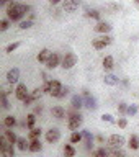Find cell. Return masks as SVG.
<instances>
[{
    "mask_svg": "<svg viewBox=\"0 0 139 157\" xmlns=\"http://www.w3.org/2000/svg\"><path fill=\"white\" fill-rule=\"evenodd\" d=\"M29 12H31V7H29V5H23V3H18V2H10L8 7H7V17H8V20H12V21H20V20Z\"/></svg>",
    "mask_w": 139,
    "mask_h": 157,
    "instance_id": "1",
    "label": "cell"
},
{
    "mask_svg": "<svg viewBox=\"0 0 139 157\" xmlns=\"http://www.w3.org/2000/svg\"><path fill=\"white\" fill-rule=\"evenodd\" d=\"M75 110V108H74ZM69 111V121H67V128L71 131H77L82 126V115L79 111Z\"/></svg>",
    "mask_w": 139,
    "mask_h": 157,
    "instance_id": "2",
    "label": "cell"
},
{
    "mask_svg": "<svg viewBox=\"0 0 139 157\" xmlns=\"http://www.w3.org/2000/svg\"><path fill=\"white\" fill-rule=\"evenodd\" d=\"M0 151H2L3 157H15V151H13V144L10 142L3 134L0 136Z\"/></svg>",
    "mask_w": 139,
    "mask_h": 157,
    "instance_id": "3",
    "label": "cell"
},
{
    "mask_svg": "<svg viewBox=\"0 0 139 157\" xmlns=\"http://www.w3.org/2000/svg\"><path fill=\"white\" fill-rule=\"evenodd\" d=\"M113 43V38L108 36V34H103V36H98L95 39H92V46L97 49V51H100V49H105L106 46H110Z\"/></svg>",
    "mask_w": 139,
    "mask_h": 157,
    "instance_id": "4",
    "label": "cell"
},
{
    "mask_svg": "<svg viewBox=\"0 0 139 157\" xmlns=\"http://www.w3.org/2000/svg\"><path fill=\"white\" fill-rule=\"evenodd\" d=\"M77 64V56L74 52H66L61 61V67L66 69V71H69V69H72L74 66Z\"/></svg>",
    "mask_w": 139,
    "mask_h": 157,
    "instance_id": "5",
    "label": "cell"
},
{
    "mask_svg": "<svg viewBox=\"0 0 139 157\" xmlns=\"http://www.w3.org/2000/svg\"><path fill=\"white\" fill-rule=\"evenodd\" d=\"M125 142H126V139H125V136H121V134H111L108 137V146L113 147V149H120Z\"/></svg>",
    "mask_w": 139,
    "mask_h": 157,
    "instance_id": "6",
    "label": "cell"
},
{
    "mask_svg": "<svg viewBox=\"0 0 139 157\" xmlns=\"http://www.w3.org/2000/svg\"><path fill=\"white\" fill-rule=\"evenodd\" d=\"M80 3H82V0H64L62 2V10L66 13H72L80 7Z\"/></svg>",
    "mask_w": 139,
    "mask_h": 157,
    "instance_id": "7",
    "label": "cell"
},
{
    "mask_svg": "<svg viewBox=\"0 0 139 157\" xmlns=\"http://www.w3.org/2000/svg\"><path fill=\"white\" fill-rule=\"evenodd\" d=\"M15 97H17L20 101H25L29 97V92H28V88L25 83H18L17 85V88H15Z\"/></svg>",
    "mask_w": 139,
    "mask_h": 157,
    "instance_id": "8",
    "label": "cell"
},
{
    "mask_svg": "<svg viewBox=\"0 0 139 157\" xmlns=\"http://www.w3.org/2000/svg\"><path fill=\"white\" fill-rule=\"evenodd\" d=\"M83 101H85V106H87L90 111H93V110H97V108H98L97 98H95V97H92L87 90H83Z\"/></svg>",
    "mask_w": 139,
    "mask_h": 157,
    "instance_id": "9",
    "label": "cell"
},
{
    "mask_svg": "<svg viewBox=\"0 0 139 157\" xmlns=\"http://www.w3.org/2000/svg\"><path fill=\"white\" fill-rule=\"evenodd\" d=\"M61 139V131L57 129V128H51V129L46 131V141L49 144H54V142H57Z\"/></svg>",
    "mask_w": 139,
    "mask_h": 157,
    "instance_id": "10",
    "label": "cell"
},
{
    "mask_svg": "<svg viewBox=\"0 0 139 157\" xmlns=\"http://www.w3.org/2000/svg\"><path fill=\"white\" fill-rule=\"evenodd\" d=\"M62 90V85H61V82L59 80H49V95H52V97H59V93H61Z\"/></svg>",
    "mask_w": 139,
    "mask_h": 157,
    "instance_id": "11",
    "label": "cell"
},
{
    "mask_svg": "<svg viewBox=\"0 0 139 157\" xmlns=\"http://www.w3.org/2000/svg\"><path fill=\"white\" fill-rule=\"evenodd\" d=\"M20 80V69L18 67H13V69H10V71L7 72V82L8 83H18Z\"/></svg>",
    "mask_w": 139,
    "mask_h": 157,
    "instance_id": "12",
    "label": "cell"
},
{
    "mask_svg": "<svg viewBox=\"0 0 139 157\" xmlns=\"http://www.w3.org/2000/svg\"><path fill=\"white\" fill-rule=\"evenodd\" d=\"M93 31L95 33H102V34H106L111 31V25L106 23V21H98L95 26H93Z\"/></svg>",
    "mask_w": 139,
    "mask_h": 157,
    "instance_id": "13",
    "label": "cell"
},
{
    "mask_svg": "<svg viewBox=\"0 0 139 157\" xmlns=\"http://www.w3.org/2000/svg\"><path fill=\"white\" fill-rule=\"evenodd\" d=\"M61 61H62L61 56H59L57 52H52L51 57H49V61L46 62V67L48 69H56L57 66H61Z\"/></svg>",
    "mask_w": 139,
    "mask_h": 157,
    "instance_id": "14",
    "label": "cell"
},
{
    "mask_svg": "<svg viewBox=\"0 0 139 157\" xmlns=\"http://www.w3.org/2000/svg\"><path fill=\"white\" fill-rule=\"evenodd\" d=\"M82 132H83V141H85L87 151H92L93 149V141H95V136H93L90 131H82Z\"/></svg>",
    "mask_w": 139,
    "mask_h": 157,
    "instance_id": "15",
    "label": "cell"
},
{
    "mask_svg": "<svg viewBox=\"0 0 139 157\" xmlns=\"http://www.w3.org/2000/svg\"><path fill=\"white\" fill-rule=\"evenodd\" d=\"M51 51H49L48 48H44V49H41L39 51V54L36 56V59H38V62H41V64H46L48 61H49V57H51Z\"/></svg>",
    "mask_w": 139,
    "mask_h": 157,
    "instance_id": "16",
    "label": "cell"
},
{
    "mask_svg": "<svg viewBox=\"0 0 139 157\" xmlns=\"http://www.w3.org/2000/svg\"><path fill=\"white\" fill-rule=\"evenodd\" d=\"M71 105H72V108H75V110H80L82 106H85V101H83V98L80 95H74L72 100H71Z\"/></svg>",
    "mask_w": 139,
    "mask_h": 157,
    "instance_id": "17",
    "label": "cell"
},
{
    "mask_svg": "<svg viewBox=\"0 0 139 157\" xmlns=\"http://www.w3.org/2000/svg\"><path fill=\"white\" fill-rule=\"evenodd\" d=\"M103 82H105L106 85H110V87H116L118 83H120V78H118L116 75H113V74H106L105 78H103Z\"/></svg>",
    "mask_w": 139,
    "mask_h": 157,
    "instance_id": "18",
    "label": "cell"
},
{
    "mask_svg": "<svg viewBox=\"0 0 139 157\" xmlns=\"http://www.w3.org/2000/svg\"><path fill=\"white\" fill-rule=\"evenodd\" d=\"M128 146H129L133 151H137L139 149V136L137 134H131L129 139H128Z\"/></svg>",
    "mask_w": 139,
    "mask_h": 157,
    "instance_id": "19",
    "label": "cell"
},
{
    "mask_svg": "<svg viewBox=\"0 0 139 157\" xmlns=\"http://www.w3.org/2000/svg\"><path fill=\"white\" fill-rule=\"evenodd\" d=\"M51 113H52V116L54 118H57V120H62V118L64 116H66V110H64V108L62 106H54L52 108V110H51Z\"/></svg>",
    "mask_w": 139,
    "mask_h": 157,
    "instance_id": "20",
    "label": "cell"
},
{
    "mask_svg": "<svg viewBox=\"0 0 139 157\" xmlns=\"http://www.w3.org/2000/svg\"><path fill=\"white\" fill-rule=\"evenodd\" d=\"M41 149H43V144H41V141H39V139H31V141H29V149L28 151L39 152Z\"/></svg>",
    "mask_w": 139,
    "mask_h": 157,
    "instance_id": "21",
    "label": "cell"
},
{
    "mask_svg": "<svg viewBox=\"0 0 139 157\" xmlns=\"http://www.w3.org/2000/svg\"><path fill=\"white\" fill-rule=\"evenodd\" d=\"M102 64H103V67H105L106 71H111V69L115 67V59H113V56H105Z\"/></svg>",
    "mask_w": 139,
    "mask_h": 157,
    "instance_id": "22",
    "label": "cell"
},
{
    "mask_svg": "<svg viewBox=\"0 0 139 157\" xmlns=\"http://www.w3.org/2000/svg\"><path fill=\"white\" fill-rule=\"evenodd\" d=\"M17 147H18L20 151H26V149H29V141L26 139V137H18Z\"/></svg>",
    "mask_w": 139,
    "mask_h": 157,
    "instance_id": "23",
    "label": "cell"
},
{
    "mask_svg": "<svg viewBox=\"0 0 139 157\" xmlns=\"http://www.w3.org/2000/svg\"><path fill=\"white\" fill-rule=\"evenodd\" d=\"M3 136L7 137V139L12 142V144H17V141H18V137H17V134H15L13 131H10V128H7V129L3 131Z\"/></svg>",
    "mask_w": 139,
    "mask_h": 157,
    "instance_id": "24",
    "label": "cell"
},
{
    "mask_svg": "<svg viewBox=\"0 0 139 157\" xmlns=\"http://www.w3.org/2000/svg\"><path fill=\"white\" fill-rule=\"evenodd\" d=\"M85 13H87V17L88 18H93V20H97V21H100V12L95 8H85Z\"/></svg>",
    "mask_w": 139,
    "mask_h": 157,
    "instance_id": "25",
    "label": "cell"
},
{
    "mask_svg": "<svg viewBox=\"0 0 139 157\" xmlns=\"http://www.w3.org/2000/svg\"><path fill=\"white\" fill-rule=\"evenodd\" d=\"M82 139H83V132L72 131V134H71V142H72V144H79Z\"/></svg>",
    "mask_w": 139,
    "mask_h": 157,
    "instance_id": "26",
    "label": "cell"
},
{
    "mask_svg": "<svg viewBox=\"0 0 139 157\" xmlns=\"http://www.w3.org/2000/svg\"><path fill=\"white\" fill-rule=\"evenodd\" d=\"M34 123H36V115H34V113H29V115L26 116V123H25V124H26L28 129H33Z\"/></svg>",
    "mask_w": 139,
    "mask_h": 157,
    "instance_id": "27",
    "label": "cell"
},
{
    "mask_svg": "<svg viewBox=\"0 0 139 157\" xmlns=\"http://www.w3.org/2000/svg\"><path fill=\"white\" fill-rule=\"evenodd\" d=\"M15 124H17V120H15V116L8 115V116L3 118V126H5V128H13Z\"/></svg>",
    "mask_w": 139,
    "mask_h": 157,
    "instance_id": "28",
    "label": "cell"
},
{
    "mask_svg": "<svg viewBox=\"0 0 139 157\" xmlns=\"http://www.w3.org/2000/svg\"><path fill=\"white\" fill-rule=\"evenodd\" d=\"M108 154H110V152H108L105 147H98V149H95L92 152L93 157H108Z\"/></svg>",
    "mask_w": 139,
    "mask_h": 157,
    "instance_id": "29",
    "label": "cell"
},
{
    "mask_svg": "<svg viewBox=\"0 0 139 157\" xmlns=\"http://www.w3.org/2000/svg\"><path fill=\"white\" fill-rule=\"evenodd\" d=\"M64 155H66V157H74V155H75V149H74L72 144H66V146H64Z\"/></svg>",
    "mask_w": 139,
    "mask_h": 157,
    "instance_id": "30",
    "label": "cell"
},
{
    "mask_svg": "<svg viewBox=\"0 0 139 157\" xmlns=\"http://www.w3.org/2000/svg\"><path fill=\"white\" fill-rule=\"evenodd\" d=\"M39 136H41V128H33V129H29V134H28L29 139H38Z\"/></svg>",
    "mask_w": 139,
    "mask_h": 157,
    "instance_id": "31",
    "label": "cell"
},
{
    "mask_svg": "<svg viewBox=\"0 0 139 157\" xmlns=\"http://www.w3.org/2000/svg\"><path fill=\"white\" fill-rule=\"evenodd\" d=\"M20 48V43L17 41V43H10L8 46H5V52H13V51H17V49Z\"/></svg>",
    "mask_w": 139,
    "mask_h": 157,
    "instance_id": "32",
    "label": "cell"
},
{
    "mask_svg": "<svg viewBox=\"0 0 139 157\" xmlns=\"http://www.w3.org/2000/svg\"><path fill=\"white\" fill-rule=\"evenodd\" d=\"M2 108L3 110H8L10 108V103H8V98H7V90L2 92Z\"/></svg>",
    "mask_w": 139,
    "mask_h": 157,
    "instance_id": "33",
    "label": "cell"
},
{
    "mask_svg": "<svg viewBox=\"0 0 139 157\" xmlns=\"http://www.w3.org/2000/svg\"><path fill=\"white\" fill-rule=\"evenodd\" d=\"M33 26V20H23V21H20V29H28Z\"/></svg>",
    "mask_w": 139,
    "mask_h": 157,
    "instance_id": "34",
    "label": "cell"
},
{
    "mask_svg": "<svg viewBox=\"0 0 139 157\" xmlns=\"http://www.w3.org/2000/svg\"><path fill=\"white\" fill-rule=\"evenodd\" d=\"M108 157H126L125 152H123L121 149H113L110 154H108Z\"/></svg>",
    "mask_w": 139,
    "mask_h": 157,
    "instance_id": "35",
    "label": "cell"
},
{
    "mask_svg": "<svg viewBox=\"0 0 139 157\" xmlns=\"http://www.w3.org/2000/svg\"><path fill=\"white\" fill-rule=\"evenodd\" d=\"M43 93H44V92H43V87H38V88H34V90L31 92V97L34 98V100H38V98L41 97Z\"/></svg>",
    "mask_w": 139,
    "mask_h": 157,
    "instance_id": "36",
    "label": "cell"
},
{
    "mask_svg": "<svg viewBox=\"0 0 139 157\" xmlns=\"http://www.w3.org/2000/svg\"><path fill=\"white\" fill-rule=\"evenodd\" d=\"M8 28H10V20L8 18H3L2 21H0V29H2V31H7Z\"/></svg>",
    "mask_w": 139,
    "mask_h": 157,
    "instance_id": "37",
    "label": "cell"
},
{
    "mask_svg": "<svg viewBox=\"0 0 139 157\" xmlns=\"http://www.w3.org/2000/svg\"><path fill=\"white\" fill-rule=\"evenodd\" d=\"M139 108L136 105H128V111H126V115H129V116H134L136 113H137Z\"/></svg>",
    "mask_w": 139,
    "mask_h": 157,
    "instance_id": "38",
    "label": "cell"
},
{
    "mask_svg": "<svg viewBox=\"0 0 139 157\" xmlns=\"http://www.w3.org/2000/svg\"><path fill=\"white\" fill-rule=\"evenodd\" d=\"M102 121H106V123H115V120H113L111 115H108V113H103L102 115Z\"/></svg>",
    "mask_w": 139,
    "mask_h": 157,
    "instance_id": "39",
    "label": "cell"
},
{
    "mask_svg": "<svg viewBox=\"0 0 139 157\" xmlns=\"http://www.w3.org/2000/svg\"><path fill=\"white\" fill-rule=\"evenodd\" d=\"M69 92H71V90H69V87H62V90H61V93H59L57 98H66L69 95Z\"/></svg>",
    "mask_w": 139,
    "mask_h": 157,
    "instance_id": "40",
    "label": "cell"
},
{
    "mask_svg": "<svg viewBox=\"0 0 139 157\" xmlns=\"http://www.w3.org/2000/svg\"><path fill=\"white\" fill-rule=\"evenodd\" d=\"M118 110H120L121 115H126V111H128V105H126V103H120V105H118Z\"/></svg>",
    "mask_w": 139,
    "mask_h": 157,
    "instance_id": "41",
    "label": "cell"
},
{
    "mask_svg": "<svg viewBox=\"0 0 139 157\" xmlns=\"http://www.w3.org/2000/svg\"><path fill=\"white\" fill-rule=\"evenodd\" d=\"M116 123H118V126H120V128H126L128 126V120H126V118H120Z\"/></svg>",
    "mask_w": 139,
    "mask_h": 157,
    "instance_id": "42",
    "label": "cell"
},
{
    "mask_svg": "<svg viewBox=\"0 0 139 157\" xmlns=\"http://www.w3.org/2000/svg\"><path fill=\"white\" fill-rule=\"evenodd\" d=\"M33 101H34V98L31 97V93H29V97H28V98H26V100H25L23 103H25V106H29V105H31Z\"/></svg>",
    "mask_w": 139,
    "mask_h": 157,
    "instance_id": "43",
    "label": "cell"
},
{
    "mask_svg": "<svg viewBox=\"0 0 139 157\" xmlns=\"http://www.w3.org/2000/svg\"><path fill=\"white\" fill-rule=\"evenodd\" d=\"M41 113H43V106L36 105V106H34V115H41Z\"/></svg>",
    "mask_w": 139,
    "mask_h": 157,
    "instance_id": "44",
    "label": "cell"
},
{
    "mask_svg": "<svg viewBox=\"0 0 139 157\" xmlns=\"http://www.w3.org/2000/svg\"><path fill=\"white\" fill-rule=\"evenodd\" d=\"M95 139H97L98 142H105V137H103V136H97Z\"/></svg>",
    "mask_w": 139,
    "mask_h": 157,
    "instance_id": "45",
    "label": "cell"
},
{
    "mask_svg": "<svg viewBox=\"0 0 139 157\" xmlns=\"http://www.w3.org/2000/svg\"><path fill=\"white\" fill-rule=\"evenodd\" d=\"M59 2H62V0H49V3H51V5H57Z\"/></svg>",
    "mask_w": 139,
    "mask_h": 157,
    "instance_id": "46",
    "label": "cell"
},
{
    "mask_svg": "<svg viewBox=\"0 0 139 157\" xmlns=\"http://www.w3.org/2000/svg\"><path fill=\"white\" fill-rule=\"evenodd\" d=\"M8 2H13V0H0V3H2V5L3 3H8Z\"/></svg>",
    "mask_w": 139,
    "mask_h": 157,
    "instance_id": "47",
    "label": "cell"
},
{
    "mask_svg": "<svg viewBox=\"0 0 139 157\" xmlns=\"http://www.w3.org/2000/svg\"><path fill=\"white\" fill-rule=\"evenodd\" d=\"M136 2H137V3H139V0H136Z\"/></svg>",
    "mask_w": 139,
    "mask_h": 157,
    "instance_id": "48",
    "label": "cell"
}]
</instances>
